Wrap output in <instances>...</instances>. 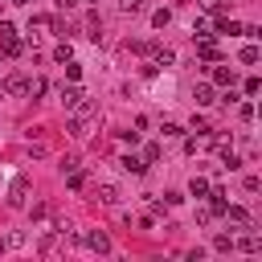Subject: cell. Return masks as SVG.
Here are the masks:
<instances>
[{"mask_svg":"<svg viewBox=\"0 0 262 262\" xmlns=\"http://www.w3.org/2000/svg\"><path fill=\"white\" fill-rule=\"evenodd\" d=\"M94 119H98V102H90V98H82V102L74 106V119H70V135H86Z\"/></svg>","mask_w":262,"mask_h":262,"instance_id":"obj_1","label":"cell"},{"mask_svg":"<svg viewBox=\"0 0 262 262\" xmlns=\"http://www.w3.org/2000/svg\"><path fill=\"white\" fill-rule=\"evenodd\" d=\"M82 242H86V250H94V254H106V250H111V237H106V229H90Z\"/></svg>","mask_w":262,"mask_h":262,"instance_id":"obj_2","label":"cell"},{"mask_svg":"<svg viewBox=\"0 0 262 262\" xmlns=\"http://www.w3.org/2000/svg\"><path fill=\"white\" fill-rule=\"evenodd\" d=\"M221 217H229V221H233L237 229H250V225H254V217H250V213H246L242 205H225V213H221Z\"/></svg>","mask_w":262,"mask_h":262,"instance_id":"obj_3","label":"cell"},{"mask_svg":"<svg viewBox=\"0 0 262 262\" xmlns=\"http://www.w3.org/2000/svg\"><path fill=\"white\" fill-rule=\"evenodd\" d=\"M205 196H209V213H213V217H221V213H225V205H229V201H225V188H213V184H209V192H205Z\"/></svg>","mask_w":262,"mask_h":262,"instance_id":"obj_4","label":"cell"},{"mask_svg":"<svg viewBox=\"0 0 262 262\" xmlns=\"http://www.w3.org/2000/svg\"><path fill=\"white\" fill-rule=\"evenodd\" d=\"M196 53H201L205 61H221V49L213 45V37H196Z\"/></svg>","mask_w":262,"mask_h":262,"instance_id":"obj_5","label":"cell"},{"mask_svg":"<svg viewBox=\"0 0 262 262\" xmlns=\"http://www.w3.org/2000/svg\"><path fill=\"white\" fill-rule=\"evenodd\" d=\"M147 53H151L156 66H172V61H176V53H172L168 45H147Z\"/></svg>","mask_w":262,"mask_h":262,"instance_id":"obj_6","label":"cell"},{"mask_svg":"<svg viewBox=\"0 0 262 262\" xmlns=\"http://www.w3.org/2000/svg\"><path fill=\"white\" fill-rule=\"evenodd\" d=\"M82 98H86V94H82V86H61V106H66V111H74Z\"/></svg>","mask_w":262,"mask_h":262,"instance_id":"obj_7","label":"cell"},{"mask_svg":"<svg viewBox=\"0 0 262 262\" xmlns=\"http://www.w3.org/2000/svg\"><path fill=\"white\" fill-rule=\"evenodd\" d=\"M119 168H123V172H131V176H143V172H147L143 156H123V160H119Z\"/></svg>","mask_w":262,"mask_h":262,"instance_id":"obj_8","label":"cell"},{"mask_svg":"<svg viewBox=\"0 0 262 262\" xmlns=\"http://www.w3.org/2000/svg\"><path fill=\"white\" fill-rule=\"evenodd\" d=\"M25 86H29L25 74H8V78H4V94H25Z\"/></svg>","mask_w":262,"mask_h":262,"instance_id":"obj_9","label":"cell"},{"mask_svg":"<svg viewBox=\"0 0 262 262\" xmlns=\"http://www.w3.org/2000/svg\"><path fill=\"white\" fill-rule=\"evenodd\" d=\"M25 192H29V184H25V180H12V188H8V205L20 209V205H25Z\"/></svg>","mask_w":262,"mask_h":262,"instance_id":"obj_10","label":"cell"},{"mask_svg":"<svg viewBox=\"0 0 262 262\" xmlns=\"http://www.w3.org/2000/svg\"><path fill=\"white\" fill-rule=\"evenodd\" d=\"M20 53H25V45H20L16 37H4V41H0V57L12 61V57H20Z\"/></svg>","mask_w":262,"mask_h":262,"instance_id":"obj_11","label":"cell"},{"mask_svg":"<svg viewBox=\"0 0 262 262\" xmlns=\"http://www.w3.org/2000/svg\"><path fill=\"white\" fill-rule=\"evenodd\" d=\"M98 201H102L106 209H115V205H119V188H115V184H98Z\"/></svg>","mask_w":262,"mask_h":262,"instance_id":"obj_12","label":"cell"},{"mask_svg":"<svg viewBox=\"0 0 262 262\" xmlns=\"http://www.w3.org/2000/svg\"><path fill=\"white\" fill-rule=\"evenodd\" d=\"M213 82L217 86H233V70L229 66H213Z\"/></svg>","mask_w":262,"mask_h":262,"instance_id":"obj_13","label":"cell"},{"mask_svg":"<svg viewBox=\"0 0 262 262\" xmlns=\"http://www.w3.org/2000/svg\"><path fill=\"white\" fill-rule=\"evenodd\" d=\"M66 184H70V192H82V188H86V172H78V168L66 172Z\"/></svg>","mask_w":262,"mask_h":262,"instance_id":"obj_14","label":"cell"},{"mask_svg":"<svg viewBox=\"0 0 262 262\" xmlns=\"http://www.w3.org/2000/svg\"><path fill=\"white\" fill-rule=\"evenodd\" d=\"M192 102H196V106H209V102H213V86H196V90H192Z\"/></svg>","mask_w":262,"mask_h":262,"instance_id":"obj_15","label":"cell"},{"mask_svg":"<svg viewBox=\"0 0 262 262\" xmlns=\"http://www.w3.org/2000/svg\"><path fill=\"white\" fill-rule=\"evenodd\" d=\"M258 57H262V53H258V45H246V49L237 53V61H242V66H254Z\"/></svg>","mask_w":262,"mask_h":262,"instance_id":"obj_16","label":"cell"},{"mask_svg":"<svg viewBox=\"0 0 262 262\" xmlns=\"http://www.w3.org/2000/svg\"><path fill=\"white\" fill-rule=\"evenodd\" d=\"M188 192H192V196H205V192H209V180H205V176H192Z\"/></svg>","mask_w":262,"mask_h":262,"instance_id":"obj_17","label":"cell"},{"mask_svg":"<svg viewBox=\"0 0 262 262\" xmlns=\"http://www.w3.org/2000/svg\"><path fill=\"white\" fill-rule=\"evenodd\" d=\"M168 20H172V12H168V8H156V12H151V25H156V29H164Z\"/></svg>","mask_w":262,"mask_h":262,"instance_id":"obj_18","label":"cell"},{"mask_svg":"<svg viewBox=\"0 0 262 262\" xmlns=\"http://www.w3.org/2000/svg\"><path fill=\"white\" fill-rule=\"evenodd\" d=\"M53 57H57V61H70V57H74V49H70V41H61V45L53 49Z\"/></svg>","mask_w":262,"mask_h":262,"instance_id":"obj_19","label":"cell"},{"mask_svg":"<svg viewBox=\"0 0 262 262\" xmlns=\"http://www.w3.org/2000/svg\"><path fill=\"white\" fill-rule=\"evenodd\" d=\"M66 78H70V82H78V78H82V66H78V61H74V57H70V61H66Z\"/></svg>","mask_w":262,"mask_h":262,"instance_id":"obj_20","label":"cell"},{"mask_svg":"<svg viewBox=\"0 0 262 262\" xmlns=\"http://www.w3.org/2000/svg\"><path fill=\"white\" fill-rule=\"evenodd\" d=\"M25 94H33V98H37V94H45V78H33V82L25 86Z\"/></svg>","mask_w":262,"mask_h":262,"instance_id":"obj_21","label":"cell"},{"mask_svg":"<svg viewBox=\"0 0 262 262\" xmlns=\"http://www.w3.org/2000/svg\"><path fill=\"white\" fill-rule=\"evenodd\" d=\"M156 160H160V143H147L143 147V164H156Z\"/></svg>","mask_w":262,"mask_h":262,"instance_id":"obj_22","label":"cell"},{"mask_svg":"<svg viewBox=\"0 0 262 262\" xmlns=\"http://www.w3.org/2000/svg\"><path fill=\"white\" fill-rule=\"evenodd\" d=\"M258 246H262V242H258V233H250V237H242V250H246V254H258Z\"/></svg>","mask_w":262,"mask_h":262,"instance_id":"obj_23","label":"cell"},{"mask_svg":"<svg viewBox=\"0 0 262 262\" xmlns=\"http://www.w3.org/2000/svg\"><path fill=\"white\" fill-rule=\"evenodd\" d=\"M213 250H221V254H225V250H233V242H229L225 233H217V237H213Z\"/></svg>","mask_w":262,"mask_h":262,"instance_id":"obj_24","label":"cell"},{"mask_svg":"<svg viewBox=\"0 0 262 262\" xmlns=\"http://www.w3.org/2000/svg\"><path fill=\"white\" fill-rule=\"evenodd\" d=\"M123 12H143V0H119Z\"/></svg>","mask_w":262,"mask_h":262,"instance_id":"obj_25","label":"cell"},{"mask_svg":"<svg viewBox=\"0 0 262 262\" xmlns=\"http://www.w3.org/2000/svg\"><path fill=\"white\" fill-rule=\"evenodd\" d=\"M49 29H53L57 37H66V20H61V16H49Z\"/></svg>","mask_w":262,"mask_h":262,"instance_id":"obj_26","label":"cell"},{"mask_svg":"<svg viewBox=\"0 0 262 262\" xmlns=\"http://www.w3.org/2000/svg\"><path fill=\"white\" fill-rule=\"evenodd\" d=\"M164 135H168V139H180V135H184V127H176V123H164Z\"/></svg>","mask_w":262,"mask_h":262,"instance_id":"obj_27","label":"cell"},{"mask_svg":"<svg viewBox=\"0 0 262 262\" xmlns=\"http://www.w3.org/2000/svg\"><path fill=\"white\" fill-rule=\"evenodd\" d=\"M242 90H246V94H258V90H262V82H258V78H246V86H242Z\"/></svg>","mask_w":262,"mask_h":262,"instance_id":"obj_28","label":"cell"},{"mask_svg":"<svg viewBox=\"0 0 262 262\" xmlns=\"http://www.w3.org/2000/svg\"><path fill=\"white\" fill-rule=\"evenodd\" d=\"M4 37H16V29H12L8 20H0V41H4Z\"/></svg>","mask_w":262,"mask_h":262,"instance_id":"obj_29","label":"cell"},{"mask_svg":"<svg viewBox=\"0 0 262 262\" xmlns=\"http://www.w3.org/2000/svg\"><path fill=\"white\" fill-rule=\"evenodd\" d=\"M74 4H78V0H57V8H61V12H70Z\"/></svg>","mask_w":262,"mask_h":262,"instance_id":"obj_30","label":"cell"},{"mask_svg":"<svg viewBox=\"0 0 262 262\" xmlns=\"http://www.w3.org/2000/svg\"><path fill=\"white\" fill-rule=\"evenodd\" d=\"M86 4H98V0H86Z\"/></svg>","mask_w":262,"mask_h":262,"instance_id":"obj_31","label":"cell"},{"mask_svg":"<svg viewBox=\"0 0 262 262\" xmlns=\"http://www.w3.org/2000/svg\"><path fill=\"white\" fill-rule=\"evenodd\" d=\"M16 4H29V0H16Z\"/></svg>","mask_w":262,"mask_h":262,"instance_id":"obj_32","label":"cell"}]
</instances>
